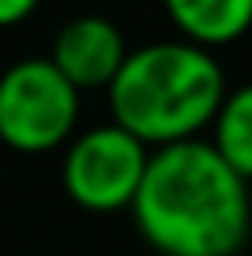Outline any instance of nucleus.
Returning <instances> with one entry per match:
<instances>
[{"label": "nucleus", "instance_id": "1", "mask_svg": "<svg viewBox=\"0 0 252 256\" xmlns=\"http://www.w3.org/2000/svg\"><path fill=\"white\" fill-rule=\"evenodd\" d=\"M130 212L163 256H238L252 223L249 182L201 138L156 148Z\"/></svg>", "mask_w": 252, "mask_h": 256}, {"label": "nucleus", "instance_id": "2", "mask_svg": "<svg viewBox=\"0 0 252 256\" xmlns=\"http://www.w3.org/2000/svg\"><path fill=\"white\" fill-rule=\"evenodd\" d=\"M111 122L141 145L193 141L215 119L227 78L212 48L193 41H149L126 52L115 82L108 86Z\"/></svg>", "mask_w": 252, "mask_h": 256}, {"label": "nucleus", "instance_id": "3", "mask_svg": "<svg viewBox=\"0 0 252 256\" xmlns=\"http://www.w3.org/2000/svg\"><path fill=\"white\" fill-rule=\"evenodd\" d=\"M78 90L48 56H26L0 74V141L19 152H48L74 134Z\"/></svg>", "mask_w": 252, "mask_h": 256}, {"label": "nucleus", "instance_id": "4", "mask_svg": "<svg viewBox=\"0 0 252 256\" xmlns=\"http://www.w3.org/2000/svg\"><path fill=\"white\" fill-rule=\"evenodd\" d=\"M149 145L115 122L82 130L63 156V190L89 212L130 208L149 167Z\"/></svg>", "mask_w": 252, "mask_h": 256}, {"label": "nucleus", "instance_id": "5", "mask_svg": "<svg viewBox=\"0 0 252 256\" xmlns=\"http://www.w3.org/2000/svg\"><path fill=\"white\" fill-rule=\"evenodd\" d=\"M48 60L78 93L100 90V86L108 90L119 67L126 64V41L123 30L104 15H74L59 26Z\"/></svg>", "mask_w": 252, "mask_h": 256}, {"label": "nucleus", "instance_id": "6", "mask_svg": "<svg viewBox=\"0 0 252 256\" xmlns=\"http://www.w3.org/2000/svg\"><path fill=\"white\" fill-rule=\"evenodd\" d=\"M167 15L193 45H227L252 26V0H163Z\"/></svg>", "mask_w": 252, "mask_h": 256}, {"label": "nucleus", "instance_id": "7", "mask_svg": "<svg viewBox=\"0 0 252 256\" xmlns=\"http://www.w3.org/2000/svg\"><path fill=\"white\" fill-rule=\"evenodd\" d=\"M212 145L245 182H252V82L223 96L212 119Z\"/></svg>", "mask_w": 252, "mask_h": 256}, {"label": "nucleus", "instance_id": "8", "mask_svg": "<svg viewBox=\"0 0 252 256\" xmlns=\"http://www.w3.org/2000/svg\"><path fill=\"white\" fill-rule=\"evenodd\" d=\"M41 0H0V26H15L37 8Z\"/></svg>", "mask_w": 252, "mask_h": 256}]
</instances>
